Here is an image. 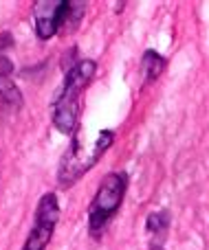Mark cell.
Listing matches in <instances>:
<instances>
[{
	"label": "cell",
	"instance_id": "1",
	"mask_svg": "<svg viewBox=\"0 0 209 250\" xmlns=\"http://www.w3.org/2000/svg\"><path fill=\"white\" fill-rule=\"evenodd\" d=\"M115 141V132L113 129H101L93 141H88V136L84 132H77L70 141L69 149L62 156L60 169H57V185L62 189L73 187L84 173H88L99 158L108 151V147Z\"/></svg>",
	"mask_w": 209,
	"mask_h": 250
},
{
	"label": "cell",
	"instance_id": "2",
	"mask_svg": "<svg viewBox=\"0 0 209 250\" xmlns=\"http://www.w3.org/2000/svg\"><path fill=\"white\" fill-rule=\"evenodd\" d=\"M95 70H97V64L93 60H79L66 73L64 86L57 92L55 101H53V108H51L53 125L62 134H73L75 127H77L79 99H82V92L86 90L88 83L95 77Z\"/></svg>",
	"mask_w": 209,
	"mask_h": 250
},
{
	"label": "cell",
	"instance_id": "3",
	"mask_svg": "<svg viewBox=\"0 0 209 250\" xmlns=\"http://www.w3.org/2000/svg\"><path fill=\"white\" fill-rule=\"evenodd\" d=\"M128 191V176L123 171H110L104 176L91 207H88V230L99 237L119 211Z\"/></svg>",
	"mask_w": 209,
	"mask_h": 250
},
{
	"label": "cell",
	"instance_id": "4",
	"mask_svg": "<svg viewBox=\"0 0 209 250\" xmlns=\"http://www.w3.org/2000/svg\"><path fill=\"white\" fill-rule=\"evenodd\" d=\"M60 220V204H57V195L55 193H44L38 202L35 208V217H33V226L29 230L22 250H44L48 246L53 237V230L57 226Z\"/></svg>",
	"mask_w": 209,
	"mask_h": 250
},
{
	"label": "cell",
	"instance_id": "5",
	"mask_svg": "<svg viewBox=\"0 0 209 250\" xmlns=\"http://www.w3.org/2000/svg\"><path fill=\"white\" fill-rule=\"evenodd\" d=\"M69 0H35L31 13L35 22V33L40 40H48L62 29Z\"/></svg>",
	"mask_w": 209,
	"mask_h": 250
},
{
	"label": "cell",
	"instance_id": "6",
	"mask_svg": "<svg viewBox=\"0 0 209 250\" xmlns=\"http://www.w3.org/2000/svg\"><path fill=\"white\" fill-rule=\"evenodd\" d=\"M13 64L4 53H0V114H11L22 108L20 88L11 79Z\"/></svg>",
	"mask_w": 209,
	"mask_h": 250
},
{
	"label": "cell",
	"instance_id": "7",
	"mask_svg": "<svg viewBox=\"0 0 209 250\" xmlns=\"http://www.w3.org/2000/svg\"><path fill=\"white\" fill-rule=\"evenodd\" d=\"M163 70H165V57L157 51H145L143 60H141V77H143V83L157 82Z\"/></svg>",
	"mask_w": 209,
	"mask_h": 250
},
{
	"label": "cell",
	"instance_id": "8",
	"mask_svg": "<svg viewBox=\"0 0 209 250\" xmlns=\"http://www.w3.org/2000/svg\"><path fill=\"white\" fill-rule=\"evenodd\" d=\"M145 229H148L150 235H154L157 239H163L170 229V215L165 211H159V213H150L148 222H145Z\"/></svg>",
	"mask_w": 209,
	"mask_h": 250
},
{
	"label": "cell",
	"instance_id": "9",
	"mask_svg": "<svg viewBox=\"0 0 209 250\" xmlns=\"http://www.w3.org/2000/svg\"><path fill=\"white\" fill-rule=\"evenodd\" d=\"M84 11H86V2H79V0H69V7H66V16H64V31H73L79 24Z\"/></svg>",
	"mask_w": 209,
	"mask_h": 250
},
{
	"label": "cell",
	"instance_id": "10",
	"mask_svg": "<svg viewBox=\"0 0 209 250\" xmlns=\"http://www.w3.org/2000/svg\"><path fill=\"white\" fill-rule=\"evenodd\" d=\"M7 46H11V35H9V33H2V35H0V53H2Z\"/></svg>",
	"mask_w": 209,
	"mask_h": 250
}]
</instances>
